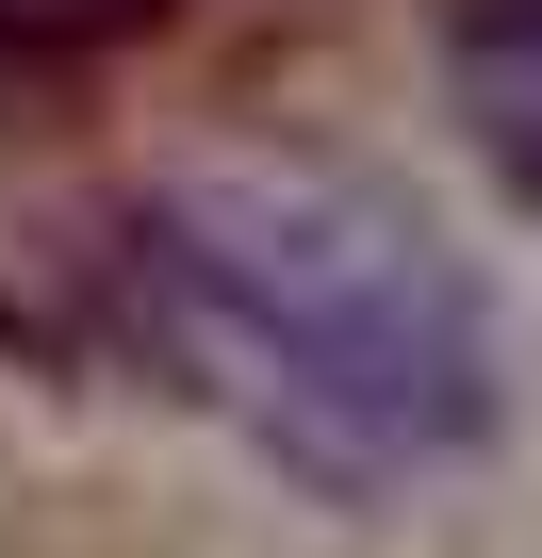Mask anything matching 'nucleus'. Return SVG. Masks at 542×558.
<instances>
[{
	"mask_svg": "<svg viewBox=\"0 0 542 558\" xmlns=\"http://www.w3.org/2000/svg\"><path fill=\"white\" fill-rule=\"evenodd\" d=\"M444 99H460L477 165L542 214V0H460L444 17Z\"/></svg>",
	"mask_w": 542,
	"mask_h": 558,
	"instance_id": "f03ea898",
	"label": "nucleus"
},
{
	"mask_svg": "<svg viewBox=\"0 0 542 558\" xmlns=\"http://www.w3.org/2000/svg\"><path fill=\"white\" fill-rule=\"evenodd\" d=\"M99 362L181 378L313 493H411L493 444L477 279L329 165H214L99 214Z\"/></svg>",
	"mask_w": 542,
	"mask_h": 558,
	"instance_id": "f257e3e1",
	"label": "nucleus"
},
{
	"mask_svg": "<svg viewBox=\"0 0 542 558\" xmlns=\"http://www.w3.org/2000/svg\"><path fill=\"white\" fill-rule=\"evenodd\" d=\"M148 17L165 0H0V66H67V50H116Z\"/></svg>",
	"mask_w": 542,
	"mask_h": 558,
	"instance_id": "7ed1b4c3",
	"label": "nucleus"
}]
</instances>
